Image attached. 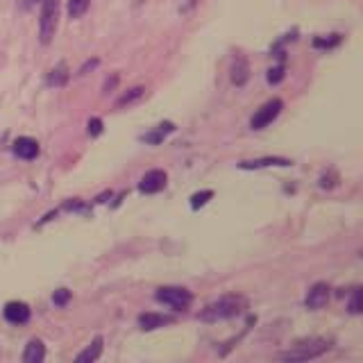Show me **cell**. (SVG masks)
<instances>
[{"label":"cell","instance_id":"4","mask_svg":"<svg viewBox=\"0 0 363 363\" xmlns=\"http://www.w3.org/2000/svg\"><path fill=\"white\" fill-rule=\"evenodd\" d=\"M155 300L170 306V309H175V311H186L193 304V295H191V291L182 289V286H162V289H157Z\"/></svg>","mask_w":363,"mask_h":363},{"label":"cell","instance_id":"25","mask_svg":"<svg viewBox=\"0 0 363 363\" xmlns=\"http://www.w3.org/2000/svg\"><path fill=\"white\" fill-rule=\"evenodd\" d=\"M102 132V118L94 116V118H89V134L91 136H98Z\"/></svg>","mask_w":363,"mask_h":363},{"label":"cell","instance_id":"24","mask_svg":"<svg viewBox=\"0 0 363 363\" xmlns=\"http://www.w3.org/2000/svg\"><path fill=\"white\" fill-rule=\"evenodd\" d=\"M284 79V64H279V66H275V68H270L268 71V82L270 84H279Z\"/></svg>","mask_w":363,"mask_h":363},{"label":"cell","instance_id":"1","mask_svg":"<svg viewBox=\"0 0 363 363\" xmlns=\"http://www.w3.org/2000/svg\"><path fill=\"white\" fill-rule=\"evenodd\" d=\"M245 309H247V298H243V295H238V293H230L204 306V311L200 313V320L202 323L230 320V318L241 315Z\"/></svg>","mask_w":363,"mask_h":363},{"label":"cell","instance_id":"10","mask_svg":"<svg viewBox=\"0 0 363 363\" xmlns=\"http://www.w3.org/2000/svg\"><path fill=\"white\" fill-rule=\"evenodd\" d=\"M268 166H293V162L286 157H261V159H252V162L238 164V168H243V170H257V168H268Z\"/></svg>","mask_w":363,"mask_h":363},{"label":"cell","instance_id":"2","mask_svg":"<svg viewBox=\"0 0 363 363\" xmlns=\"http://www.w3.org/2000/svg\"><path fill=\"white\" fill-rule=\"evenodd\" d=\"M329 350H332V338L311 336V338H302L298 343H293L286 352H281L279 359L281 361H309V359H318Z\"/></svg>","mask_w":363,"mask_h":363},{"label":"cell","instance_id":"20","mask_svg":"<svg viewBox=\"0 0 363 363\" xmlns=\"http://www.w3.org/2000/svg\"><path fill=\"white\" fill-rule=\"evenodd\" d=\"M340 43V34H329V37H315L313 39V45L315 48H334V45Z\"/></svg>","mask_w":363,"mask_h":363},{"label":"cell","instance_id":"26","mask_svg":"<svg viewBox=\"0 0 363 363\" xmlns=\"http://www.w3.org/2000/svg\"><path fill=\"white\" fill-rule=\"evenodd\" d=\"M96 66H98V60H91V62H86L82 68H79V73H77V75H84V73L89 71V68H96Z\"/></svg>","mask_w":363,"mask_h":363},{"label":"cell","instance_id":"9","mask_svg":"<svg viewBox=\"0 0 363 363\" xmlns=\"http://www.w3.org/2000/svg\"><path fill=\"white\" fill-rule=\"evenodd\" d=\"M14 155L21 157V159H34L39 155V143L32 139V136H18L14 141Z\"/></svg>","mask_w":363,"mask_h":363},{"label":"cell","instance_id":"7","mask_svg":"<svg viewBox=\"0 0 363 363\" xmlns=\"http://www.w3.org/2000/svg\"><path fill=\"white\" fill-rule=\"evenodd\" d=\"M166 173L164 170H159V168H155V170H147V173L141 177V182H139V191L141 193H159L164 186H166Z\"/></svg>","mask_w":363,"mask_h":363},{"label":"cell","instance_id":"12","mask_svg":"<svg viewBox=\"0 0 363 363\" xmlns=\"http://www.w3.org/2000/svg\"><path fill=\"white\" fill-rule=\"evenodd\" d=\"M45 359V347L39 338H32L26 345V352H23V361L26 363H41Z\"/></svg>","mask_w":363,"mask_h":363},{"label":"cell","instance_id":"14","mask_svg":"<svg viewBox=\"0 0 363 363\" xmlns=\"http://www.w3.org/2000/svg\"><path fill=\"white\" fill-rule=\"evenodd\" d=\"M68 77H71V71H68V64L66 62H60L52 71L48 73V84L50 86H66Z\"/></svg>","mask_w":363,"mask_h":363},{"label":"cell","instance_id":"27","mask_svg":"<svg viewBox=\"0 0 363 363\" xmlns=\"http://www.w3.org/2000/svg\"><path fill=\"white\" fill-rule=\"evenodd\" d=\"M116 82H118V75H113L111 79H107V82H105V94H107V91H111L113 86H116Z\"/></svg>","mask_w":363,"mask_h":363},{"label":"cell","instance_id":"16","mask_svg":"<svg viewBox=\"0 0 363 363\" xmlns=\"http://www.w3.org/2000/svg\"><path fill=\"white\" fill-rule=\"evenodd\" d=\"M170 132H175V125H173V123H162V125H157V130H155V132L143 134V136H141V141L157 145V143H162V141H164V136L170 134Z\"/></svg>","mask_w":363,"mask_h":363},{"label":"cell","instance_id":"22","mask_svg":"<svg viewBox=\"0 0 363 363\" xmlns=\"http://www.w3.org/2000/svg\"><path fill=\"white\" fill-rule=\"evenodd\" d=\"M68 300H71V291H68V289H60V291H55V295H52V302L57 306H66Z\"/></svg>","mask_w":363,"mask_h":363},{"label":"cell","instance_id":"8","mask_svg":"<svg viewBox=\"0 0 363 363\" xmlns=\"http://www.w3.org/2000/svg\"><path fill=\"white\" fill-rule=\"evenodd\" d=\"M3 313L5 320L11 325H26L30 320V306L26 302H7Z\"/></svg>","mask_w":363,"mask_h":363},{"label":"cell","instance_id":"13","mask_svg":"<svg viewBox=\"0 0 363 363\" xmlns=\"http://www.w3.org/2000/svg\"><path fill=\"white\" fill-rule=\"evenodd\" d=\"M250 77V66L245 62V57H236L234 64H232V82L236 86H243Z\"/></svg>","mask_w":363,"mask_h":363},{"label":"cell","instance_id":"15","mask_svg":"<svg viewBox=\"0 0 363 363\" xmlns=\"http://www.w3.org/2000/svg\"><path fill=\"white\" fill-rule=\"evenodd\" d=\"M102 336H96L94 338V343H91L84 352H79L77 354V361L79 363H91V361H96V359H100V354H102Z\"/></svg>","mask_w":363,"mask_h":363},{"label":"cell","instance_id":"3","mask_svg":"<svg viewBox=\"0 0 363 363\" xmlns=\"http://www.w3.org/2000/svg\"><path fill=\"white\" fill-rule=\"evenodd\" d=\"M57 23H60V0H41V18H39V39L41 43H50Z\"/></svg>","mask_w":363,"mask_h":363},{"label":"cell","instance_id":"18","mask_svg":"<svg viewBox=\"0 0 363 363\" xmlns=\"http://www.w3.org/2000/svg\"><path fill=\"white\" fill-rule=\"evenodd\" d=\"M211 198H213V191H211V189H204V191L193 193V196H191V209H193V211L202 209L204 204H207Z\"/></svg>","mask_w":363,"mask_h":363},{"label":"cell","instance_id":"17","mask_svg":"<svg viewBox=\"0 0 363 363\" xmlns=\"http://www.w3.org/2000/svg\"><path fill=\"white\" fill-rule=\"evenodd\" d=\"M89 5H91V0H68V16L82 18L86 14Z\"/></svg>","mask_w":363,"mask_h":363},{"label":"cell","instance_id":"28","mask_svg":"<svg viewBox=\"0 0 363 363\" xmlns=\"http://www.w3.org/2000/svg\"><path fill=\"white\" fill-rule=\"evenodd\" d=\"M30 3H41V0H30Z\"/></svg>","mask_w":363,"mask_h":363},{"label":"cell","instance_id":"21","mask_svg":"<svg viewBox=\"0 0 363 363\" xmlns=\"http://www.w3.org/2000/svg\"><path fill=\"white\" fill-rule=\"evenodd\" d=\"M350 313H361V289H354L352 291V298H350V304H347Z\"/></svg>","mask_w":363,"mask_h":363},{"label":"cell","instance_id":"6","mask_svg":"<svg viewBox=\"0 0 363 363\" xmlns=\"http://www.w3.org/2000/svg\"><path fill=\"white\" fill-rule=\"evenodd\" d=\"M329 291H332V289H329L327 281L313 284V286L309 289V293H306V298H304L306 309H311V311L323 309V306L327 304V300H329Z\"/></svg>","mask_w":363,"mask_h":363},{"label":"cell","instance_id":"5","mask_svg":"<svg viewBox=\"0 0 363 363\" xmlns=\"http://www.w3.org/2000/svg\"><path fill=\"white\" fill-rule=\"evenodd\" d=\"M281 109H284L281 98H270L268 102H264V105H261L255 111V116L250 118V128H252V130H264V128H268V125L281 113Z\"/></svg>","mask_w":363,"mask_h":363},{"label":"cell","instance_id":"23","mask_svg":"<svg viewBox=\"0 0 363 363\" xmlns=\"http://www.w3.org/2000/svg\"><path fill=\"white\" fill-rule=\"evenodd\" d=\"M336 182H338V175L334 173V170H329V173H325L323 177H320V189H332V186H336Z\"/></svg>","mask_w":363,"mask_h":363},{"label":"cell","instance_id":"11","mask_svg":"<svg viewBox=\"0 0 363 363\" xmlns=\"http://www.w3.org/2000/svg\"><path fill=\"white\" fill-rule=\"evenodd\" d=\"M173 323V318L170 315H162V313H141L139 315V327L143 332H152V329H159L164 325H170Z\"/></svg>","mask_w":363,"mask_h":363},{"label":"cell","instance_id":"19","mask_svg":"<svg viewBox=\"0 0 363 363\" xmlns=\"http://www.w3.org/2000/svg\"><path fill=\"white\" fill-rule=\"evenodd\" d=\"M143 94H145V89H143V86H134V89H130V91H128V94H123V96L118 98L116 107H125V105H130V102L139 100Z\"/></svg>","mask_w":363,"mask_h":363}]
</instances>
